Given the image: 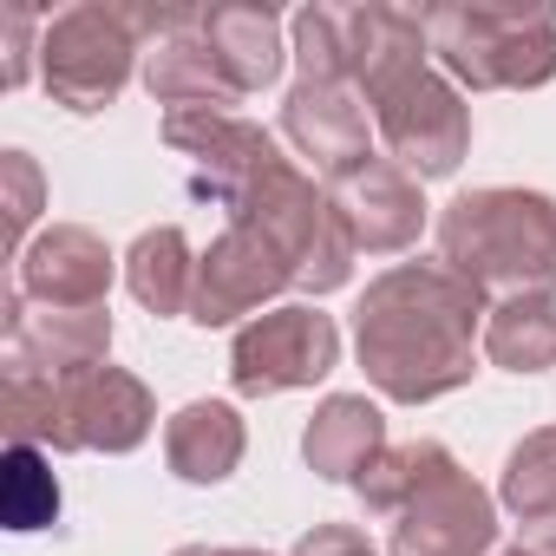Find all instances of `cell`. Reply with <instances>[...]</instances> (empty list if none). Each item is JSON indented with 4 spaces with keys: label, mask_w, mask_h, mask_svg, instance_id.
<instances>
[{
    "label": "cell",
    "mask_w": 556,
    "mask_h": 556,
    "mask_svg": "<svg viewBox=\"0 0 556 556\" xmlns=\"http://www.w3.org/2000/svg\"><path fill=\"white\" fill-rule=\"evenodd\" d=\"M478 315H484V295L465 275H452L445 262H400L361 295V315H354L367 380L400 406L465 387Z\"/></svg>",
    "instance_id": "6da1fadb"
},
{
    "label": "cell",
    "mask_w": 556,
    "mask_h": 556,
    "mask_svg": "<svg viewBox=\"0 0 556 556\" xmlns=\"http://www.w3.org/2000/svg\"><path fill=\"white\" fill-rule=\"evenodd\" d=\"M361 27V73L354 92H367L374 125L387 138V151L400 157L406 177H445L458 170L465 144H471V112L465 99L426 66V14H400V8H354Z\"/></svg>",
    "instance_id": "7a4b0ae2"
},
{
    "label": "cell",
    "mask_w": 556,
    "mask_h": 556,
    "mask_svg": "<svg viewBox=\"0 0 556 556\" xmlns=\"http://www.w3.org/2000/svg\"><path fill=\"white\" fill-rule=\"evenodd\" d=\"M439 262L478 295H543L556 282V203L536 190H465L439 216Z\"/></svg>",
    "instance_id": "3957f363"
},
{
    "label": "cell",
    "mask_w": 556,
    "mask_h": 556,
    "mask_svg": "<svg viewBox=\"0 0 556 556\" xmlns=\"http://www.w3.org/2000/svg\"><path fill=\"white\" fill-rule=\"evenodd\" d=\"M8 432L14 445H60V452H131L151 432L144 380L118 367H86L66 380L8 374Z\"/></svg>",
    "instance_id": "277c9868"
},
{
    "label": "cell",
    "mask_w": 556,
    "mask_h": 556,
    "mask_svg": "<svg viewBox=\"0 0 556 556\" xmlns=\"http://www.w3.org/2000/svg\"><path fill=\"white\" fill-rule=\"evenodd\" d=\"M426 47L471 92L556 79V14L549 8H432Z\"/></svg>",
    "instance_id": "5b68a950"
},
{
    "label": "cell",
    "mask_w": 556,
    "mask_h": 556,
    "mask_svg": "<svg viewBox=\"0 0 556 556\" xmlns=\"http://www.w3.org/2000/svg\"><path fill=\"white\" fill-rule=\"evenodd\" d=\"M138 53H144L138 8H99V0L92 8H66L47 21V40H40L47 92L66 112H105L125 92Z\"/></svg>",
    "instance_id": "8992f818"
},
{
    "label": "cell",
    "mask_w": 556,
    "mask_h": 556,
    "mask_svg": "<svg viewBox=\"0 0 556 556\" xmlns=\"http://www.w3.org/2000/svg\"><path fill=\"white\" fill-rule=\"evenodd\" d=\"M334 361H341V334L321 308H268L236 334L229 380H236L242 400H268V393L328 380Z\"/></svg>",
    "instance_id": "52a82bcc"
},
{
    "label": "cell",
    "mask_w": 556,
    "mask_h": 556,
    "mask_svg": "<svg viewBox=\"0 0 556 556\" xmlns=\"http://www.w3.org/2000/svg\"><path fill=\"white\" fill-rule=\"evenodd\" d=\"M295 289V268L289 255L275 249L262 229L249 223H229L203 255H197V289H190V321L203 328H223L236 315H255L268 295Z\"/></svg>",
    "instance_id": "ba28073f"
},
{
    "label": "cell",
    "mask_w": 556,
    "mask_h": 556,
    "mask_svg": "<svg viewBox=\"0 0 556 556\" xmlns=\"http://www.w3.org/2000/svg\"><path fill=\"white\" fill-rule=\"evenodd\" d=\"M112 348V315L105 308H27V295H8V374L34 380H66L99 367Z\"/></svg>",
    "instance_id": "9c48e42d"
},
{
    "label": "cell",
    "mask_w": 556,
    "mask_h": 556,
    "mask_svg": "<svg viewBox=\"0 0 556 556\" xmlns=\"http://www.w3.org/2000/svg\"><path fill=\"white\" fill-rule=\"evenodd\" d=\"M497 536L491 497L452 465L406 510H393V556H484Z\"/></svg>",
    "instance_id": "30bf717a"
},
{
    "label": "cell",
    "mask_w": 556,
    "mask_h": 556,
    "mask_svg": "<svg viewBox=\"0 0 556 556\" xmlns=\"http://www.w3.org/2000/svg\"><path fill=\"white\" fill-rule=\"evenodd\" d=\"M282 131L295 138V151L315 164V177L348 184L354 170L374 164V138H367V105L354 86H321L302 79L282 105Z\"/></svg>",
    "instance_id": "8fae6325"
},
{
    "label": "cell",
    "mask_w": 556,
    "mask_h": 556,
    "mask_svg": "<svg viewBox=\"0 0 556 556\" xmlns=\"http://www.w3.org/2000/svg\"><path fill=\"white\" fill-rule=\"evenodd\" d=\"M27 302L40 308H105V289H112V255L92 229L79 223H60L47 229L27 255H21V282H14Z\"/></svg>",
    "instance_id": "7c38bea8"
},
{
    "label": "cell",
    "mask_w": 556,
    "mask_h": 556,
    "mask_svg": "<svg viewBox=\"0 0 556 556\" xmlns=\"http://www.w3.org/2000/svg\"><path fill=\"white\" fill-rule=\"evenodd\" d=\"M203 8L184 21V27H170L164 40H151L144 47V86H151V99H164L170 112H229L236 99H242V86L229 79V66L216 60V47L203 40Z\"/></svg>",
    "instance_id": "4fadbf2b"
},
{
    "label": "cell",
    "mask_w": 556,
    "mask_h": 556,
    "mask_svg": "<svg viewBox=\"0 0 556 556\" xmlns=\"http://www.w3.org/2000/svg\"><path fill=\"white\" fill-rule=\"evenodd\" d=\"M334 203H341V216H348V229H354L361 249H406L419 236V223H426L419 184L400 164H387V157H374L367 170H354L348 184H334Z\"/></svg>",
    "instance_id": "5bb4252c"
},
{
    "label": "cell",
    "mask_w": 556,
    "mask_h": 556,
    "mask_svg": "<svg viewBox=\"0 0 556 556\" xmlns=\"http://www.w3.org/2000/svg\"><path fill=\"white\" fill-rule=\"evenodd\" d=\"M302 452H308V465L321 471V478H341V484H354L380 452H387V426H380V406H367L361 393H334L321 413H315V426H308V439H302Z\"/></svg>",
    "instance_id": "9a60e30c"
},
{
    "label": "cell",
    "mask_w": 556,
    "mask_h": 556,
    "mask_svg": "<svg viewBox=\"0 0 556 556\" xmlns=\"http://www.w3.org/2000/svg\"><path fill=\"white\" fill-rule=\"evenodd\" d=\"M197 27L216 47V60L229 66V79L242 86V99L275 86V73H282V21L268 8H203Z\"/></svg>",
    "instance_id": "2e32d148"
},
{
    "label": "cell",
    "mask_w": 556,
    "mask_h": 556,
    "mask_svg": "<svg viewBox=\"0 0 556 556\" xmlns=\"http://www.w3.org/2000/svg\"><path fill=\"white\" fill-rule=\"evenodd\" d=\"M164 452H170V471L190 478V484L229 478L236 458H242V419H236V406H223V400L184 406V413L164 426Z\"/></svg>",
    "instance_id": "e0dca14e"
},
{
    "label": "cell",
    "mask_w": 556,
    "mask_h": 556,
    "mask_svg": "<svg viewBox=\"0 0 556 556\" xmlns=\"http://www.w3.org/2000/svg\"><path fill=\"white\" fill-rule=\"evenodd\" d=\"M125 282L131 295L151 308V315H190V289H197V262H190V242L177 223L164 229H144L125 255Z\"/></svg>",
    "instance_id": "ac0fdd59"
},
{
    "label": "cell",
    "mask_w": 556,
    "mask_h": 556,
    "mask_svg": "<svg viewBox=\"0 0 556 556\" xmlns=\"http://www.w3.org/2000/svg\"><path fill=\"white\" fill-rule=\"evenodd\" d=\"M484 354L510 374H543L556 367V302L549 295H510L484 321Z\"/></svg>",
    "instance_id": "d6986e66"
},
{
    "label": "cell",
    "mask_w": 556,
    "mask_h": 556,
    "mask_svg": "<svg viewBox=\"0 0 556 556\" xmlns=\"http://www.w3.org/2000/svg\"><path fill=\"white\" fill-rule=\"evenodd\" d=\"M295 53H302V79L354 86V73H361V27H354V8H302V14H295Z\"/></svg>",
    "instance_id": "ffe728a7"
},
{
    "label": "cell",
    "mask_w": 556,
    "mask_h": 556,
    "mask_svg": "<svg viewBox=\"0 0 556 556\" xmlns=\"http://www.w3.org/2000/svg\"><path fill=\"white\" fill-rule=\"evenodd\" d=\"M458 458L445 452V445H432V439H419V445H393V452H380L354 484H361V497H367V510H380V517H393V510H406L432 478H445Z\"/></svg>",
    "instance_id": "44dd1931"
},
{
    "label": "cell",
    "mask_w": 556,
    "mask_h": 556,
    "mask_svg": "<svg viewBox=\"0 0 556 556\" xmlns=\"http://www.w3.org/2000/svg\"><path fill=\"white\" fill-rule=\"evenodd\" d=\"M504 510L523 523H549L556 517V426L530 432L510 465H504Z\"/></svg>",
    "instance_id": "7402d4cb"
},
{
    "label": "cell",
    "mask_w": 556,
    "mask_h": 556,
    "mask_svg": "<svg viewBox=\"0 0 556 556\" xmlns=\"http://www.w3.org/2000/svg\"><path fill=\"white\" fill-rule=\"evenodd\" d=\"M0 510H8V530H40L60 517V484L47 471V458L34 445L8 452V478H0Z\"/></svg>",
    "instance_id": "603a6c76"
},
{
    "label": "cell",
    "mask_w": 556,
    "mask_h": 556,
    "mask_svg": "<svg viewBox=\"0 0 556 556\" xmlns=\"http://www.w3.org/2000/svg\"><path fill=\"white\" fill-rule=\"evenodd\" d=\"M34 210H40V170H34L27 151H8V216H14V242L27 236Z\"/></svg>",
    "instance_id": "cb8c5ba5"
},
{
    "label": "cell",
    "mask_w": 556,
    "mask_h": 556,
    "mask_svg": "<svg viewBox=\"0 0 556 556\" xmlns=\"http://www.w3.org/2000/svg\"><path fill=\"white\" fill-rule=\"evenodd\" d=\"M295 556H374V543H367L354 523H315V530L295 543Z\"/></svg>",
    "instance_id": "d4e9b609"
},
{
    "label": "cell",
    "mask_w": 556,
    "mask_h": 556,
    "mask_svg": "<svg viewBox=\"0 0 556 556\" xmlns=\"http://www.w3.org/2000/svg\"><path fill=\"white\" fill-rule=\"evenodd\" d=\"M0 27H8V86H27V34H34V14L27 8H8L0 14Z\"/></svg>",
    "instance_id": "484cf974"
},
{
    "label": "cell",
    "mask_w": 556,
    "mask_h": 556,
    "mask_svg": "<svg viewBox=\"0 0 556 556\" xmlns=\"http://www.w3.org/2000/svg\"><path fill=\"white\" fill-rule=\"evenodd\" d=\"M504 556H556V517L549 523H530V536L517 549H504Z\"/></svg>",
    "instance_id": "4316f807"
},
{
    "label": "cell",
    "mask_w": 556,
    "mask_h": 556,
    "mask_svg": "<svg viewBox=\"0 0 556 556\" xmlns=\"http://www.w3.org/2000/svg\"><path fill=\"white\" fill-rule=\"evenodd\" d=\"M177 556H262V549H210V543H190V549H177Z\"/></svg>",
    "instance_id": "83f0119b"
}]
</instances>
